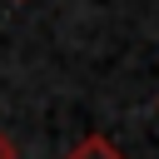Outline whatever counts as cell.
<instances>
[{"label": "cell", "mask_w": 159, "mask_h": 159, "mask_svg": "<svg viewBox=\"0 0 159 159\" xmlns=\"http://www.w3.org/2000/svg\"><path fill=\"white\" fill-rule=\"evenodd\" d=\"M0 159H15V144H10L5 134H0Z\"/></svg>", "instance_id": "7a4b0ae2"}, {"label": "cell", "mask_w": 159, "mask_h": 159, "mask_svg": "<svg viewBox=\"0 0 159 159\" xmlns=\"http://www.w3.org/2000/svg\"><path fill=\"white\" fill-rule=\"evenodd\" d=\"M65 159H129V154H124V149H114L104 134H84V139H80Z\"/></svg>", "instance_id": "6da1fadb"}]
</instances>
